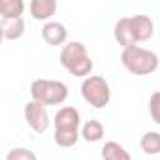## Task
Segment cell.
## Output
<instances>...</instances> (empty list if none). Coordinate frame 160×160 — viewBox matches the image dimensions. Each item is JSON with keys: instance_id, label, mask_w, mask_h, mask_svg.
I'll use <instances>...</instances> for the list:
<instances>
[{"instance_id": "cell-1", "label": "cell", "mask_w": 160, "mask_h": 160, "mask_svg": "<svg viewBox=\"0 0 160 160\" xmlns=\"http://www.w3.org/2000/svg\"><path fill=\"white\" fill-rule=\"evenodd\" d=\"M55 134L53 139L58 147H73L79 138H81V113H79L73 106H64L55 113L53 119Z\"/></svg>"}, {"instance_id": "cell-2", "label": "cell", "mask_w": 160, "mask_h": 160, "mask_svg": "<svg viewBox=\"0 0 160 160\" xmlns=\"http://www.w3.org/2000/svg\"><path fill=\"white\" fill-rule=\"evenodd\" d=\"M60 64L75 77H89L94 62L89 57V51L85 47V43L81 42H68L62 51H60Z\"/></svg>"}, {"instance_id": "cell-3", "label": "cell", "mask_w": 160, "mask_h": 160, "mask_svg": "<svg viewBox=\"0 0 160 160\" xmlns=\"http://www.w3.org/2000/svg\"><path fill=\"white\" fill-rule=\"evenodd\" d=\"M121 62L134 75H151L158 70L160 58L151 49H145L141 45H132V47L122 49Z\"/></svg>"}, {"instance_id": "cell-4", "label": "cell", "mask_w": 160, "mask_h": 160, "mask_svg": "<svg viewBox=\"0 0 160 160\" xmlns=\"http://www.w3.org/2000/svg\"><path fill=\"white\" fill-rule=\"evenodd\" d=\"M30 96L34 102L47 106H60L68 100V87L57 79H34L30 85Z\"/></svg>"}, {"instance_id": "cell-5", "label": "cell", "mask_w": 160, "mask_h": 160, "mask_svg": "<svg viewBox=\"0 0 160 160\" xmlns=\"http://www.w3.org/2000/svg\"><path fill=\"white\" fill-rule=\"evenodd\" d=\"M81 96L89 106L102 109L111 102V87L102 75H89L81 83Z\"/></svg>"}, {"instance_id": "cell-6", "label": "cell", "mask_w": 160, "mask_h": 160, "mask_svg": "<svg viewBox=\"0 0 160 160\" xmlns=\"http://www.w3.org/2000/svg\"><path fill=\"white\" fill-rule=\"evenodd\" d=\"M23 115H25V121H27L28 128L34 130L36 134H43L51 124L47 108L43 104H40V102H34V100L27 102L25 109H23Z\"/></svg>"}, {"instance_id": "cell-7", "label": "cell", "mask_w": 160, "mask_h": 160, "mask_svg": "<svg viewBox=\"0 0 160 160\" xmlns=\"http://www.w3.org/2000/svg\"><path fill=\"white\" fill-rule=\"evenodd\" d=\"M128 28L134 40V45L143 43L154 36V23L149 15H143V13H136L128 17Z\"/></svg>"}, {"instance_id": "cell-8", "label": "cell", "mask_w": 160, "mask_h": 160, "mask_svg": "<svg viewBox=\"0 0 160 160\" xmlns=\"http://www.w3.org/2000/svg\"><path fill=\"white\" fill-rule=\"evenodd\" d=\"M42 40L47 43V45H66V40H68V28L66 25L58 23V21H49L43 25L42 28Z\"/></svg>"}, {"instance_id": "cell-9", "label": "cell", "mask_w": 160, "mask_h": 160, "mask_svg": "<svg viewBox=\"0 0 160 160\" xmlns=\"http://www.w3.org/2000/svg\"><path fill=\"white\" fill-rule=\"evenodd\" d=\"M57 13V2L55 0H32L30 2V15L36 21L49 23V19Z\"/></svg>"}, {"instance_id": "cell-10", "label": "cell", "mask_w": 160, "mask_h": 160, "mask_svg": "<svg viewBox=\"0 0 160 160\" xmlns=\"http://www.w3.org/2000/svg\"><path fill=\"white\" fill-rule=\"evenodd\" d=\"M0 30H2L4 40H19L25 34V19L23 17H15V19H2L0 23Z\"/></svg>"}, {"instance_id": "cell-11", "label": "cell", "mask_w": 160, "mask_h": 160, "mask_svg": "<svg viewBox=\"0 0 160 160\" xmlns=\"http://www.w3.org/2000/svg\"><path fill=\"white\" fill-rule=\"evenodd\" d=\"M104 134H106V128L98 119H91L81 126V138L87 143H98L104 138Z\"/></svg>"}, {"instance_id": "cell-12", "label": "cell", "mask_w": 160, "mask_h": 160, "mask_svg": "<svg viewBox=\"0 0 160 160\" xmlns=\"http://www.w3.org/2000/svg\"><path fill=\"white\" fill-rule=\"evenodd\" d=\"M102 160H132V156L119 141H106L102 147Z\"/></svg>"}, {"instance_id": "cell-13", "label": "cell", "mask_w": 160, "mask_h": 160, "mask_svg": "<svg viewBox=\"0 0 160 160\" xmlns=\"http://www.w3.org/2000/svg\"><path fill=\"white\" fill-rule=\"evenodd\" d=\"M113 38H115V42H117L119 45H122V49H126V47H132V45H134V40H132L130 28H128V17H121V19L115 23Z\"/></svg>"}, {"instance_id": "cell-14", "label": "cell", "mask_w": 160, "mask_h": 160, "mask_svg": "<svg viewBox=\"0 0 160 160\" xmlns=\"http://www.w3.org/2000/svg\"><path fill=\"white\" fill-rule=\"evenodd\" d=\"M23 12H25L23 0H0V13H2V19L23 17Z\"/></svg>"}, {"instance_id": "cell-15", "label": "cell", "mask_w": 160, "mask_h": 160, "mask_svg": "<svg viewBox=\"0 0 160 160\" xmlns=\"http://www.w3.org/2000/svg\"><path fill=\"white\" fill-rule=\"evenodd\" d=\"M139 147L145 154H158L160 152V132H145L141 136V141H139Z\"/></svg>"}, {"instance_id": "cell-16", "label": "cell", "mask_w": 160, "mask_h": 160, "mask_svg": "<svg viewBox=\"0 0 160 160\" xmlns=\"http://www.w3.org/2000/svg\"><path fill=\"white\" fill-rule=\"evenodd\" d=\"M6 160H38L36 152L27 149V147H13L8 151Z\"/></svg>"}, {"instance_id": "cell-17", "label": "cell", "mask_w": 160, "mask_h": 160, "mask_svg": "<svg viewBox=\"0 0 160 160\" xmlns=\"http://www.w3.org/2000/svg\"><path fill=\"white\" fill-rule=\"evenodd\" d=\"M149 115L160 126V91L152 92L151 98H149Z\"/></svg>"}]
</instances>
